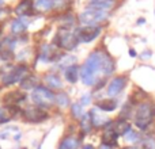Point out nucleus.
I'll use <instances>...</instances> for the list:
<instances>
[{
	"instance_id": "nucleus-1",
	"label": "nucleus",
	"mask_w": 155,
	"mask_h": 149,
	"mask_svg": "<svg viewBox=\"0 0 155 149\" xmlns=\"http://www.w3.org/2000/svg\"><path fill=\"white\" fill-rule=\"evenodd\" d=\"M114 71V62L107 54L102 52H94L86 60L80 69V77L86 85H94L99 81V76H109Z\"/></svg>"
},
{
	"instance_id": "nucleus-2",
	"label": "nucleus",
	"mask_w": 155,
	"mask_h": 149,
	"mask_svg": "<svg viewBox=\"0 0 155 149\" xmlns=\"http://www.w3.org/2000/svg\"><path fill=\"white\" fill-rule=\"evenodd\" d=\"M155 115L154 107L150 102H142L139 106L136 107L135 111V125L140 129V130H146L153 122V118Z\"/></svg>"
},
{
	"instance_id": "nucleus-3",
	"label": "nucleus",
	"mask_w": 155,
	"mask_h": 149,
	"mask_svg": "<svg viewBox=\"0 0 155 149\" xmlns=\"http://www.w3.org/2000/svg\"><path fill=\"white\" fill-rule=\"evenodd\" d=\"M56 42L60 48L65 49V50H72L79 42L78 33L75 34L70 27H60L56 35Z\"/></svg>"
},
{
	"instance_id": "nucleus-4",
	"label": "nucleus",
	"mask_w": 155,
	"mask_h": 149,
	"mask_svg": "<svg viewBox=\"0 0 155 149\" xmlns=\"http://www.w3.org/2000/svg\"><path fill=\"white\" fill-rule=\"evenodd\" d=\"M31 99L38 107H48L56 102V95L49 88L38 85L31 92Z\"/></svg>"
},
{
	"instance_id": "nucleus-5",
	"label": "nucleus",
	"mask_w": 155,
	"mask_h": 149,
	"mask_svg": "<svg viewBox=\"0 0 155 149\" xmlns=\"http://www.w3.org/2000/svg\"><path fill=\"white\" fill-rule=\"evenodd\" d=\"M106 19V12L97 10H86L79 15V22L83 26H97Z\"/></svg>"
},
{
	"instance_id": "nucleus-6",
	"label": "nucleus",
	"mask_w": 155,
	"mask_h": 149,
	"mask_svg": "<svg viewBox=\"0 0 155 149\" xmlns=\"http://www.w3.org/2000/svg\"><path fill=\"white\" fill-rule=\"evenodd\" d=\"M23 117L27 122L40 123V122H42V121L48 119L49 114L42 109V107L31 106V107H27V109L23 110Z\"/></svg>"
},
{
	"instance_id": "nucleus-7",
	"label": "nucleus",
	"mask_w": 155,
	"mask_h": 149,
	"mask_svg": "<svg viewBox=\"0 0 155 149\" xmlns=\"http://www.w3.org/2000/svg\"><path fill=\"white\" fill-rule=\"evenodd\" d=\"M27 74H29V72H27V69L25 67H15L4 76L3 83H4V85H10L18 81L22 83L27 77Z\"/></svg>"
},
{
	"instance_id": "nucleus-8",
	"label": "nucleus",
	"mask_w": 155,
	"mask_h": 149,
	"mask_svg": "<svg viewBox=\"0 0 155 149\" xmlns=\"http://www.w3.org/2000/svg\"><path fill=\"white\" fill-rule=\"evenodd\" d=\"M99 33H101L99 26H83L82 29L78 30V38L82 42H91L98 37Z\"/></svg>"
},
{
	"instance_id": "nucleus-9",
	"label": "nucleus",
	"mask_w": 155,
	"mask_h": 149,
	"mask_svg": "<svg viewBox=\"0 0 155 149\" xmlns=\"http://www.w3.org/2000/svg\"><path fill=\"white\" fill-rule=\"evenodd\" d=\"M125 84H127V77L125 76L114 77V79L109 83V85H107V95H109L110 98L117 96L118 94H121V91L124 90Z\"/></svg>"
},
{
	"instance_id": "nucleus-10",
	"label": "nucleus",
	"mask_w": 155,
	"mask_h": 149,
	"mask_svg": "<svg viewBox=\"0 0 155 149\" xmlns=\"http://www.w3.org/2000/svg\"><path fill=\"white\" fill-rule=\"evenodd\" d=\"M25 98H26V94L23 92V91H10V92H7L4 96H3V102H4L5 104H10V106H14V104H18L21 103V102L25 100Z\"/></svg>"
},
{
	"instance_id": "nucleus-11",
	"label": "nucleus",
	"mask_w": 155,
	"mask_h": 149,
	"mask_svg": "<svg viewBox=\"0 0 155 149\" xmlns=\"http://www.w3.org/2000/svg\"><path fill=\"white\" fill-rule=\"evenodd\" d=\"M14 48H15V42H14V40L5 38V40L0 43V59L2 60H11L12 59Z\"/></svg>"
},
{
	"instance_id": "nucleus-12",
	"label": "nucleus",
	"mask_w": 155,
	"mask_h": 149,
	"mask_svg": "<svg viewBox=\"0 0 155 149\" xmlns=\"http://www.w3.org/2000/svg\"><path fill=\"white\" fill-rule=\"evenodd\" d=\"M118 137L120 136H118L114 130H112L110 128H106L105 129V133L102 134V144L107 145V147H110V148H114V147H117Z\"/></svg>"
},
{
	"instance_id": "nucleus-13",
	"label": "nucleus",
	"mask_w": 155,
	"mask_h": 149,
	"mask_svg": "<svg viewBox=\"0 0 155 149\" xmlns=\"http://www.w3.org/2000/svg\"><path fill=\"white\" fill-rule=\"evenodd\" d=\"M114 0H90L88 2V10H97V11H107L113 7Z\"/></svg>"
},
{
	"instance_id": "nucleus-14",
	"label": "nucleus",
	"mask_w": 155,
	"mask_h": 149,
	"mask_svg": "<svg viewBox=\"0 0 155 149\" xmlns=\"http://www.w3.org/2000/svg\"><path fill=\"white\" fill-rule=\"evenodd\" d=\"M88 115H90V119H91L93 126H95V128H106V125L110 122L109 118L102 117V115L97 111V109L91 110V111L88 113Z\"/></svg>"
},
{
	"instance_id": "nucleus-15",
	"label": "nucleus",
	"mask_w": 155,
	"mask_h": 149,
	"mask_svg": "<svg viewBox=\"0 0 155 149\" xmlns=\"http://www.w3.org/2000/svg\"><path fill=\"white\" fill-rule=\"evenodd\" d=\"M53 0H34L33 2V10L35 12H46L53 7Z\"/></svg>"
},
{
	"instance_id": "nucleus-16",
	"label": "nucleus",
	"mask_w": 155,
	"mask_h": 149,
	"mask_svg": "<svg viewBox=\"0 0 155 149\" xmlns=\"http://www.w3.org/2000/svg\"><path fill=\"white\" fill-rule=\"evenodd\" d=\"M16 109L14 106H5L0 107V123H5L8 121H11L15 115Z\"/></svg>"
},
{
	"instance_id": "nucleus-17",
	"label": "nucleus",
	"mask_w": 155,
	"mask_h": 149,
	"mask_svg": "<svg viewBox=\"0 0 155 149\" xmlns=\"http://www.w3.org/2000/svg\"><path fill=\"white\" fill-rule=\"evenodd\" d=\"M97 109L102 110V111H106V113L114 111L117 109V102L114 99H104V100L97 102Z\"/></svg>"
},
{
	"instance_id": "nucleus-18",
	"label": "nucleus",
	"mask_w": 155,
	"mask_h": 149,
	"mask_svg": "<svg viewBox=\"0 0 155 149\" xmlns=\"http://www.w3.org/2000/svg\"><path fill=\"white\" fill-rule=\"evenodd\" d=\"M33 10V2L31 0H22L15 8L16 15H29Z\"/></svg>"
},
{
	"instance_id": "nucleus-19",
	"label": "nucleus",
	"mask_w": 155,
	"mask_h": 149,
	"mask_svg": "<svg viewBox=\"0 0 155 149\" xmlns=\"http://www.w3.org/2000/svg\"><path fill=\"white\" fill-rule=\"evenodd\" d=\"M79 148V140L75 137H65L61 141L59 149H78Z\"/></svg>"
},
{
	"instance_id": "nucleus-20",
	"label": "nucleus",
	"mask_w": 155,
	"mask_h": 149,
	"mask_svg": "<svg viewBox=\"0 0 155 149\" xmlns=\"http://www.w3.org/2000/svg\"><path fill=\"white\" fill-rule=\"evenodd\" d=\"M124 138H125V141L127 142H129V144H137L139 141H142V137H140V134L137 133V132H135V130H129V132H127L125 134H124Z\"/></svg>"
},
{
	"instance_id": "nucleus-21",
	"label": "nucleus",
	"mask_w": 155,
	"mask_h": 149,
	"mask_svg": "<svg viewBox=\"0 0 155 149\" xmlns=\"http://www.w3.org/2000/svg\"><path fill=\"white\" fill-rule=\"evenodd\" d=\"M64 76L70 83H76V80H78V68H76V65L68 67L67 69L64 71Z\"/></svg>"
},
{
	"instance_id": "nucleus-22",
	"label": "nucleus",
	"mask_w": 155,
	"mask_h": 149,
	"mask_svg": "<svg viewBox=\"0 0 155 149\" xmlns=\"http://www.w3.org/2000/svg\"><path fill=\"white\" fill-rule=\"evenodd\" d=\"M45 80L49 84V87L53 88V90H56V88H61V80H60L56 74H48V76L45 77Z\"/></svg>"
},
{
	"instance_id": "nucleus-23",
	"label": "nucleus",
	"mask_w": 155,
	"mask_h": 149,
	"mask_svg": "<svg viewBox=\"0 0 155 149\" xmlns=\"http://www.w3.org/2000/svg\"><path fill=\"white\" fill-rule=\"evenodd\" d=\"M25 30H26V24H25L21 19H15V21L12 22V24H11V31H12L14 34H21Z\"/></svg>"
},
{
	"instance_id": "nucleus-24",
	"label": "nucleus",
	"mask_w": 155,
	"mask_h": 149,
	"mask_svg": "<svg viewBox=\"0 0 155 149\" xmlns=\"http://www.w3.org/2000/svg\"><path fill=\"white\" fill-rule=\"evenodd\" d=\"M21 85H22V88H23V90H34V88L38 87V85H37V80H35V77H33V76L31 77L27 76L26 79L21 83Z\"/></svg>"
},
{
	"instance_id": "nucleus-25",
	"label": "nucleus",
	"mask_w": 155,
	"mask_h": 149,
	"mask_svg": "<svg viewBox=\"0 0 155 149\" xmlns=\"http://www.w3.org/2000/svg\"><path fill=\"white\" fill-rule=\"evenodd\" d=\"M80 126H82V130L84 132V133H88V132L91 130V128H93V123H91V119H90V115L86 114L82 117V119H80Z\"/></svg>"
},
{
	"instance_id": "nucleus-26",
	"label": "nucleus",
	"mask_w": 155,
	"mask_h": 149,
	"mask_svg": "<svg viewBox=\"0 0 155 149\" xmlns=\"http://www.w3.org/2000/svg\"><path fill=\"white\" fill-rule=\"evenodd\" d=\"M56 103L59 104V106H61V107H67L68 104H70V98H68L67 94L59 92L56 95Z\"/></svg>"
},
{
	"instance_id": "nucleus-27",
	"label": "nucleus",
	"mask_w": 155,
	"mask_h": 149,
	"mask_svg": "<svg viewBox=\"0 0 155 149\" xmlns=\"http://www.w3.org/2000/svg\"><path fill=\"white\" fill-rule=\"evenodd\" d=\"M72 115L76 118V119H82L83 114V106L80 103H75L72 104Z\"/></svg>"
},
{
	"instance_id": "nucleus-28",
	"label": "nucleus",
	"mask_w": 155,
	"mask_h": 149,
	"mask_svg": "<svg viewBox=\"0 0 155 149\" xmlns=\"http://www.w3.org/2000/svg\"><path fill=\"white\" fill-rule=\"evenodd\" d=\"M142 149H155V138L146 137L144 140H142Z\"/></svg>"
},
{
	"instance_id": "nucleus-29",
	"label": "nucleus",
	"mask_w": 155,
	"mask_h": 149,
	"mask_svg": "<svg viewBox=\"0 0 155 149\" xmlns=\"http://www.w3.org/2000/svg\"><path fill=\"white\" fill-rule=\"evenodd\" d=\"M132 111H134V109H132V104L131 103H127L125 106L123 107V111H121L120 118H121V119H127V118H129L132 115Z\"/></svg>"
},
{
	"instance_id": "nucleus-30",
	"label": "nucleus",
	"mask_w": 155,
	"mask_h": 149,
	"mask_svg": "<svg viewBox=\"0 0 155 149\" xmlns=\"http://www.w3.org/2000/svg\"><path fill=\"white\" fill-rule=\"evenodd\" d=\"M90 100H91V96L90 95H84V96H82V99H80V104H82V106L88 104L90 103Z\"/></svg>"
},
{
	"instance_id": "nucleus-31",
	"label": "nucleus",
	"mask_w": 155,
	"mask_h": 149,
	"mask_svg": "<svg viewBox=\"0 0 155 149\" xmlns=\"http://www.w3.org/2000/svg\"><path fill=\"white\" fill-rule=\"evenodd\" d=\"M82 149H94V147H93V145H90V144H87V145H84Z\"/></svg>"
},
{
	"instance_id": "nucleus-32",
	"label": "nucleus",
	"mask_w": 155,
	"mask_h": 149,
	"mask_svg": "<svg viewBox=\"0 0 155 149\" xmlns=\"http://www.w3.org/2000/svg\"><path fill=\"white\" fill-rule=\"evenodd\" d=\"M129 54H131L132 57H136V52H135L134 49H131V50H129Z\"/></svg>"
},
{
	"instance_id": "nucleus-33",
	"label": "nucleus",
	"mask_w": 155,
	"mask_h": 149,
	"mask_svg": "<svg viewBox=\"0 0 155 149\" xmlns=\"http://www.w3.org/2000/svg\"><path fill=\"white\" fill-rule=\"evenodd\" d=\"M99 149H113V148H110V147H107V145H104V144H102L101 147H99Z\"/></svg>"
},
{
	"instance_id": "nucleus-34",
	"label": "nucleus",
	"mask_w": 155,
	"mask_h": 149,
	"mask_svg": "<svg viewBox=\"0 0 155 149\" xmlns=\"http://www.w3.org/2000/svg\"><path fill=\"white\" fill-rule=\"evenodd\" d=\"M124 149H137L136 147H135V145H131V147H125Z\"/></svg>"
},
{
	"instance_id": "nucleus-35",
	"label": "nucleus",
	"mask_w": 155,
	"mask_h": 149,
	"mask_svg": "<svg viewBox=\"0 0 155 149\" xmlns=\"http://www.w3.org/2000/svg\"><path fill=\"white\" fill-rule=\"evenodd\" d=\"M37 149H41V147H38V148H37Z\"/></svg>"
},
{
	"instance_id": "nucleus-36",
	"label": "nucleus",
	"mask_w": 155,
	"mask_h": 149,
	"mask_svg": "<svg viewBox=\"0 0 155 149\" xmlns=\"http://www.w3.org/2000/svg\"><path fill=\"white\" fill-rule=\"evenodd\" d=\"M0 33H2V29H0Z\"/></svg>"
},
{
	"instance_id": "nucleus-37",
	"label": "nucleus",
	"mask_w": 155,
	"mask_h": 149,
	"mask_svg": "<svg viewBox=\"0 0 155 149\" xmlns=\"http://www.w3.org/2000/svg\"><path fill=\"white\" fill-rule=\"evenodd\" d=\"M0 149H2V148H0Z\"/></svg>"
}]
</instances>
